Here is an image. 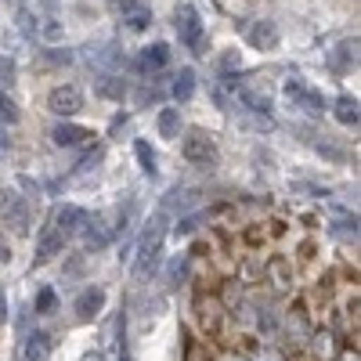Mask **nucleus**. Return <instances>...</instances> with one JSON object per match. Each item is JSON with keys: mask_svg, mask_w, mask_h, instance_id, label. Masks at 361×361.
<instances>
[{"mask_svg": "<svg viewBox=\"0 0 361 361\" xmlns=\"http://www.w3.org/2000/svg\"><path fill=\"white\" fill-rule=\"evenodd\" d=\"M163 238H166V214H159L148 221V228L141 231V243H137V260H134V275L137 279H148L159 264V253H163Z\"/></svg>", "mask_w": 361, "mask_h": 361, "instance_id": "obj_1", "label": "nucleus"}, {"mask_svg": "<svg viewBox=\"0 0 361 361\" xmlns=\"http://www.w3.org/2000/svg\"><path fill=\"white\" fill-rule=\"evenodd\" d=\"M0 221H4L11 231L25 235L29 231V206L15 188H0Z\"/></svg>", "mask_w": 361, "mask_h": 361, "instance_id": "obj_2", "label": "nucleus"}, {"mask_svg": "<svg viewBox=\"0 0 361 361\" xmlns=\"http://www.w3.org/2000/svg\"><path fill=\"white\" fill-rule=\"evenodd\" d=\"M173 29H177L180 44H188L192 51L202 54V22H199V15H195L192 4H180V8L173 11Z\"/></svg>", "mask_w": 361, "mask_h": 361, "instance_id": "obj_3", "label": "nucleus"}, {"mask_svg": "<svg viewBox=\"0 0 361 361\" xmlns=\"http://www.w3.org/2000/svg\"><path fill=\"white\" fill-rule=\"evenodd\" d=\"M180 156H185L188 163H199V166H214L217 163V145L202 130H192L185 141H180Z\"/></svg>", "mask_w": 361, "mask_h": 361, "instance_id": "obj_4", "label": "nucleus"}, {"mask_svg": "<svg viewBox=\"0 0 361 361\" xmlns=\"http://www.w3.org/2000/svg\"><path fill=\"white\" fill-rule=\"evenodd\" d=\"M286 94H289V102H293L296 109H304L307 116H322V112H325V98L318 94V90H311L300 76L286 83Z\"/></svg>", "mask_w": 361, "mask_h": 361, "instance_id": "obj_5", "label": "nucleus"}, {"mask_svg": "<svg viewBox=\"0 0 361 361\" xmlns=\"http://www.w3.org/2000/svg\"><path fill=\"white\" fill-rule=\"evenodd\" d=\"M47 109L54 116H76L83 109V90L73 87V83H62V87H54L51 94H47Z\"/></svg>", "mask_w": 361, "mask_h": 361, "instance_id": "obj_6", "label": "nucleus"}, {"mask_svg": "<svg viewBox=\"0 0 361 361\" xmlns=\"http://www.w3.org/2000/svg\"><path fill=\"white\" fill-rule=\"evenodd\" d=\"M238 98H243V105H246L250 112H267V116H271V90H267L264 80L243 83V87H238Z\"/></svg>", "mask_w": 361, "mask_h": 361, "instance_id": "obj_7", "label": "nucleus"}, {"mask_svg": "<svg viewBox=\"0 0 361 361\" xmlns=\"http://www.w3.org/2000/svg\"><path fill=\"white\" fill-rule=\"evenodd\" d=\"M83 246L90 250V253H98V250H105L109 243H112V231L105 228V221L102 217H83Z\"/></svg>", "mask_w": 361, "mask_h": 361, "instance_id": "obj_8", "label": "nucleus"}, {"mask_svg": "<svg viewBox=\"0 0 361 361\" xmlns=\"http://www.w3.org/2000/svg\"><path fill=\"white\" fill-rule=\"evenodd\" d=\"M76 318L80 322H90V318H94L102 307H105V289H98V286H90V289H83L80 296H76Z\"/></svg>", "mask_w": 361, "mask_h": 361, "instance_id": "obj_9", "label": "nucleus"}, {"mask_svg": "<svg viewBox=\"0 0 361 361\" xmlns=\"http://www.w3.org/2000/svg\"><path fill=\"white\" fill-rule=\"evenodd\" d=\"M83 217H87V214H83L80 206H58V209H54V217H51V224H54L58 231H62V235L69 238L73 231H80Z\"/></svg>", "mask_w": 361, "mask_h": 361, "instance_id": "obj_10", "label": "nucleus"}, {"mask_svg": "<svg viewBox=\"0 0 361 361\" xmlns=\"http://www.w3.org/2000/svg\"><path fill=\"white\" fill-rule=\"evenodd\" d=\"M166 62H170V47H166V44L141 47V54H137V69H141V73H156V69H163Z\"/></svg>", "mask_w": 361, "mask_h": 361, "instance_id": "obj_11", "label": "nucleus"}, {"mask_svg": "<svg viewBox=\"0 0 361 361\" xmlns=\"http://www.w3.org/2000/svg\"><path fill=\"white\" fill-rule=\"evenodd\" d=\"M22 361H51V336L47 333H29L22 347Z\"/></svg>", "mask_w": 361, "mask_h": 361, "instance_id": "obj_12", "label": "nucleus"}, {"mask_svg": "<svg viewBox=\"0 0 361 361\" xmlns=\"http://www.w3.org/2000/svg\"><path fill=\"white\" fill-rule=\"evenodd\" d=\"M51 137H54L58 148H76V145H83V141L90 137V130H87V127H76V123H58V127L51 130Z\"/></svg>", "mask_w": 361, "mask_h": 361, "instance_id": "obj_13", "label": "nucleus"}, {"mask_svg": "<svg viewBox=\"0 0 361 361\" xmlns=\"http://www.w3.org/2000/svg\"><path fill=\"white\" fill-rule=\"evenodd\" d=\"M250 44L257 47V51H271V47H275L279 44V25L275 22H257L253 29H250Z\"/></svg>", "mask_w": 361, "mask_h": 361, "instance_id": "obj_14", "label": "nucleus"}, {"mask_svg": "<svg viewBox=\"0 0 361 361\" xmlns=\"http://www.w3.org/2000/svg\"><path fill=\"white\" fill-rule=\"evenodd\" d=\"M66 246V235L58 231L54 224H47L44 228V235H40V243H37V260H47V257H54L58 250Z\"/></svg>", "mask_w": 361, "mask_h": 361, "instance_id": "obj_15", "label": "nucleus"}, {"mask_svg": "<svg viewBox=\"0 0 361 361\" xmlns=\"http://www.w3.org/2000/svg\"><path fill=\"white\" fill-rule=\"evenodd\" d=\"M156 127H159V137H166V141L180 137V112L177 109H159Z\"/></svg>", "mask_w": 361, "mask_h": 361, "instance_id": "obj_16", "label": "nucleus"}, {"mask_svg": "<svg viewBox=\"0 0 361 361\" xmlns=\"http://www.w3.org/2000/svg\"><path fill=\"white\" fill-rule=\"evenodd\" d=\"M354 62H357V40H347V44H340L333 54H329V66H333L336 73L350 69Z\"/></svg>", "mask_w": 361, "mask_h": 361, "instance_id": "obj_17", "label": "nucleus"}, {"mask_svg": "<svg viewBox=\"0 0 361 361\" xmlns=\"http://www.w3.org/2000/svg\"><path fill=\"white\" fill-rule=\"evenodd\" d=\"M123 25L130 29V33H141V29L152 25V11H148L145 4H134V8L123 11Z\"/></svg>", "mask_w": 361, "mask_h": 361, "instance_id": "obj_18", "label": "nucleus"}, {"mask_svg": "<svg viewBox=\"0 0 361 361\" xmlns=\"http://www.w3.org/2000/svg\"><path fill=\"white\" fill-rule=\"evenodd\" d=\"M333 116L340 119L343 127H357V116H361V112H357V98H347V94H343V98H336Z\"/></svg>", "mask_w": 361, "mask_h": 361, "instance_id": "obj_19", "label": "nucleus"}, {"mask_svg": "<svg viewBox=\"0 0 361 361\" xmlns=\"http://www.w3.org/2000/svg\"><path fill=\"white\" fill-rule=\"evenodd\" d=\"M192 90H195V73H192V69H180V73L173 76L170 94H173L177 102H188V98H192Z\"/></svg>", "mask_w": 361, "mask_h": 361, "instance_id": "obj_20", "label": "nucleus"}, {"mask_svg": "<svg viewBox=\"0 0 361 361\" xmlns=\"http://www.w3.org/2000/svg\"><path fill=\"white\" fill-rule=\"evenodd\" d=\"M134 152H137V163H141V170L148 173V177H156V152H152V145H148V141H137L134 145Z\"/></svg>", "mask_w": 361, "mask_h": 361, "instance_id": "obj_21", "label": "nucleus"}, {"mask_svg": "<svg viewBox=\"0 0 361 361\" xmlns=\"http://www.w3.org/2000/svg\"><path fill=\"white\" fill-rule=\"evenodd\" d=\"M98 90H102L105 98H119V102H123V94H127V83L119 80V76H105V80L98 83Z\"/></svg>", "mask_w": 361, "mask_h": 361, "instance_id": "obj_22", "label": "nucleus"}, {"mask_svg": "<svg viewBox=\"0 0 361 361\" xmlns=\"http://www.w3.org/2000/svg\"><path fill=\"white\" fill-rule=\"evenodd\" d=\"M18 33H22L25 40H37V18L29 15L25 8H18Z\"/></svg>", "mask_w": 361, "mask_h": 361, "instance_id": "obj_23", "label": "nucleus"}, {"mask_svg": "<svg viewBox=\"0 0 361 361\" xmlns=\"http://www.w3.org/2000/svg\"><path fill=\"white\" fill-rule=\"evenodd\" d=\"M37 37H44V40H51V44H54V40H62V37H66V29L58 25L54 18H47L44 25H37Z\"/></svg>", "mask_w": 361, "mask_h": 361, "instance_id": "obj_24", "label": "nucleus"}, {"mask_svg": "<svg viewBox=\"0 0 361 361\" xmlns=\"http://www.w3.org/2000/svg\"><path fill=\"white\" fill-rule=\"evenodd\" d=\"M54 307H58L54 289H40V293H37V314H51Z\"/></svg>", "mask_w": 361, "mask_h": 361, "instance_id": "obj_25", "label": "nucleus"}, {"mask_svg": "<svg viewBox=\"0 0 361 361\" xmlns=\"http://www.w3.org/2000/svg\"><path fill=\"white\" fill-rule=\"evenodd\" d=\"M0 123H18V105L8 94H0Z\"/></svg>", "mask_w": 361, "mask_h": 361, "instance_id": "obj_26", "label": "nucleus"}, {"mask_svg": "<svg viewBox=\"0 0 361 361\" xmlns=\"http://www.w3.org/2000/svg\"><path fill=\"white\" fill-rule=\"evenodd\" d=\"M333 231H336V235H343V238H357V221H340Z\"/></svg>", "mask_w": 361, "mask_h": 361, "instance_id": "obj_27", "label": "nucleus"}, {"mask_svg": "<svg viewBox=\"0 0 361 361\" xmlns=\"http://www.w3.org/2000/svg\"><path fill=\"white\" fill-rule=\"evenodd\" d=\"M11 80H15V66L11 62H4V58H0V87H11Z\"/></svg>", "mask_w": 361, "mask_h": 361, "instance_id": "obj_28", "label": "nucleus"}, {"mask_svg": "<svg viewBox=\"0 0 361 361\" xmlns=\"http://www.w3.org/2000/svg\"><path fill=\"white\" fill-rule=\"evenodd\" d=\"M221 66H224V69H238V66H243V58H238V51H228V54L221 58Z\"/></svg>", "mask_w": 361, "mask_h": 361, "instance_id": "obj_29", "label": "nucleus"}, {"mask_svg": "<svg viewBox=\"0 0 361 361\" xmlns=\"http://www.w3.org/2000/svg\"><path fill=\"white\" fill-rule=\"evenodd\" d=\"M11 260V246H8V238L0 235V264H8Z\"/></svg>", "mask_w": 361, "mask_h": 361, "instance_id": "obj_30", "label": "nucleus"}, {"mask_svg": "<svg viewBox=\"0 0 361 361\" xmlns=\"http://www.w3.org/2000/svg\"><path fill=\"white\" fill-rule=\"evenodd\" d=\"M109 4H112L116 11H127V8H134V4H141V0H109Z\"/></svg>", "mask_w": 361, "mask_h": 361, "instance_id": "obj_31", "label": "nucleus"}, {"mask_svg": "<svg viewBox=\"0 0 361 361\" xmlns=\"http://www.w3.org/2000/svg\"><path fill=\"white\" fill-rule=\"evenodd\" d=\"M0 322H8V296H4V289H0Z\"/></svg>", "mask_w": 361, "mask_h": 361, "instance_id": "obj_32", "label": "nucleus"}, {"mask_svg": "<svg viewBox=\"0 0 361 361\" xmlns=\"http://www.w3.org/2000/svg\"><path fill=\"white\" fill-rule=\"evenodd\" d=\"M11 152V141H4V130H0V156H8Z\"/></svg>", "mask_w": 361, "mask_h": 361, "instance_id": "obj_33", "label": "nucleus"}, {"mask_svg": "<svg viewBox=\"0 0 361 361\" xmlns=\"http://www.w3.org/2000/svg\"><path fill=\"white\" fill-rule=\"evenodd\" d=\"M343 361H357V354H347V357H343Z\"/></svg>", "mask_w": 361, "mask_h": 361, "instance_id": "obj_34", "label": "nucleus"}, {"mask_svg": "<svg viewBox=\"0 0 361 361\" xmlns=\"http://www.w3.org/2000/svg\"><path fill=\"white\" fill-rule=\"evenodd\" d=\"M15 4H18V0H15Z\"/></svg>", "mask_w": 361, "mask_h": 361, "instance_id": "obj_35", "label": "nucleus"}]
</instances>
